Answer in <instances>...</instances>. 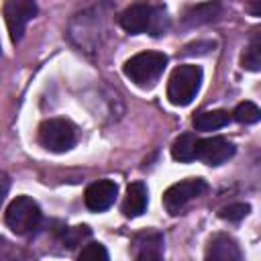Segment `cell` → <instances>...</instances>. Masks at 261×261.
<instances>
[{
    "instance_id": "obj_15",
    "label": "cell",
    "mask_w": 261,
    "mask_h": 261,
    "mask_svg": "<svg viewBox=\"0 0 261 261\" xmlns=\"http://www.w3.org/2000/svg\"><path fill=\"white\" fill-rule=\"evenodd\" d=\"M196 145H198V137L192 133H184L179 135L173 145H171V155L175 161L179 163H188L196 159Z\"/></svg>"
},
{
    "instance_id": "obj_3",
    "label": "cell",
    "mask_w": 261,
    "mask_h": 261,
    "mask_svg": "<svg viewBox=\"0 0 261 261\" xmlns=\"http://www.w3.org/2000/svg\"><path fill=\"white\" fill-rule=\"evenodd\" d=\"M167 65V55L165 53H159V51H143V53H137L133 55L126 63H124V75L135 82L137 86L141 88H147V86H153L159 75L163 73Z\"/></svg>"
},
{
    "instance_id": "obj_9",
    "label": "cell",
    "mask_w": 261,
    "mask_h": 261,
    "mask_svg": "<svg viewBox=\"0 0 261 261\" xmlns=\"http://www.w3.org/2000/svg\"><path fill=\"white\" fill-rule=\"evenodd\" d=\"M163 232L147 228L141 230L133 237L130 241V255L137 261H151V259H161L163 257Z\"/></svg>"
},
{
    "instance_id": "obj_16",
    "label": "cell",
    "mask_w": 261,
    "mask_h": 261,
    "mask_svg": "<svg viewBox=\"0 0 261 261\" xmlns=\"http://www.w3.org/2000/svg\"><path fill=\"white\" fill-rule=\"evenodd\" d=\"M243 67L249 71H259L261 69V41H259V31L253 33L251 43L247 45L243 53Z\"/></svg>"
},
{
    "instance_id": "obj_1",
    "label": "cell",
    "mask_w": 261,
    "mask_h": 261,
    "mask_svg": "<svg viewBox=\"0 0 261 261\" xmlns=\"http://www.w3.org/2000/svg\"><path fill=\"white\" fill-rule=\"evenodd\" d=\"M118 22L130 35L151 33L157 37V35H163L167 29V14L159 6H151L147 2H137V4H130L118 16Z\"/></svg>"
},
{
    "instance_id": "obj_18",
    "label": "cell",
    "mask_w": 261,
    "mask_h": 261,
    "mask_svg": "<svg viewBox=\"0 0 261 261\" xmlns=\"http://www.w3.org/2000/svg\"><path fill=\"white\" fill-rule=\"evenodd\" d=\"M249 210H251L249 204H245V202H234V204H228V206L220 208L218 216L224 218V220H228V222H239V220H243V218L249 214Z\"/></svg>"
},
{
    "instance_id": "obj_12",
    "label": "cell",
    "mask_w": 261,
    "mask_h": 261,
    "mask_svg": "<svg viewBox=\"0 0 261 261\" xmlns=\"http://www.w3.org/2000/svg\"><path fill=\"white\" fill-rule=\"evenodd\" d=\"M147 202H149L147 186L143 181H133L126 188V196H124V202H122V212L130 218H137L147 210Z\"/></svg>"
},
{
    "instance_id": "obj_4",
    "label": "cell",
    "mask_w": 261,
    "mask_h": 261,
    "mask_svg": "<svg viewBox=\"0 0 261 261\" xmlns=\"http://www.w3.org/2000/svg\"><path fill=\"white\" fill-rule=\"evenodd\" d=\"M41 218H43V214H41L39 204L33 198H29V196H16L8 204L6 216H4L8 228L12 232H16V234L33 232L35 228H39Z\"/></svg>"
},
{
    "instance_id": "obj_20",
    "label": "cell",
    "mask_w": 261,
    "mask_h": 261,
    "mask_svg": "<svg viewBox=\"0 0 261 261\" xmlns=\"http://www.w3.org/2000/svg\"><path fill=\"white\" fill-rule=\"evenodd\" d=\"M80 259H94V261H106L108 259V251L104 249V245H100V243H90V245H86L82 251H80V255H77Z\"/></svg>"
},
{
    "instance_id": "obj_13",
    "label": "cell",
    "mask_w": 261,
    "mask_h": 261,
    "mask_svg": "<svg viewBox=\"0 0 261 261\" xmlns=\"http://www.w3.org/2000/svg\"><path fill=\"white\" fill-rule=\"evenodd\" d=\"M222 12V6H220V2H204V4H196V6H192L188 12H186V16H184V20L188 22V24H206V22H210V20H214L218 14Z\"/></svg>"
},
{
    "instance_id": "obj_2",
    "label": "cell",
    "mask_w": 261,
    "mask_h": 261,
    "mask_svg": "<svg viewBox=\"0 0 261 261\" xmlns=\"http://www.w3.org/2000/svg\"><path fill=\"white\" fill-rule=\"evenodd\" d=\"M200 86H202L200 65H192V63L177 65L167 82V98L175 106H188L196 98Z\"/></svg>"
},
{
    "instance_id": "obj_7",
    "label": "cell",
    "mask_w": 261,
    "mask_h": 261,
    "mask_svg": "<svg viewBox=\"0 0 261 261\" xmlns=\"http://www.w3.org/2000/svg\"><path fill=\"white\" fill-rule=\"evenodd\" d=\"M2 14H4L12 43H18L24 35L29 20L35 18L37 14V2L35 0H4Z\"/></svg>"
},
{
    "instance_id": "obj_10",
    "label": "cell",
    "mask_w": 261,
    "mask_h": 261,
    "mask_svg": "<svg viewBox=\"0 0 261 261\" xmlns=\"http://www.w3.org/2000/svg\"><path fill=\"white\" fill-rule=\"evenodd\" d=\"M118 196V186L112 179H98L90 184L84 192V202L92 212L108 210Z\"/></svg>"
},
{
    "instance_id": "obj_5",
    "label": "cell",
    "mask_w": 261,
    "mask_h": 261,
    "mask_svg": "<svg viewBox=\"0 0 261 261\" xmlns=\"http://www.w3.org/2000/svg\"><path fill=\"white\" fill-rule=\"evenodd\" d=\"M37 139L51 153H65L75 145V126L67 118H47L39 124Z\"/></svg>"
},
{
    "instance_id": "obj_21",
    "label": "cell",
    "mask_w": 261,
    "mask_h": 261,
    "mask_svg": "<svg viewBox=\"0 0 261 261\" xmlns=\"http://www.w3.org/2000/svg\"><path fill=\"white\" fill-rule=\"evenodd\" d=\"M8 190H10V179H8V175H6V173H2V171H0V202L6 198Z\"/></svg>"
},
{
    "instance_id": "obj_11",
    "label": "cell",
    "mask_w": 261,
    "mask_h": 261,
    "mask_svg": "<svg viewBox=\"0 0 261 261\" xmlns=\"http://www.w3.org/2000/svg\"><path fill=\"white\" fill-rule=\"evenodd\" d=\"M241 257H243L241 247L230 234L218 232L210 239L208 249H206V259H212V261H241Z\"/></svg>"
},
{
    "instance_id": "obj_17",
    "label": "cell",
    "mask_w": 261,
    "mask_h": 261,
    "mask_svg": "<svg viewBox=\"0 0 261 261\" xmlns=\"http://www.w3.org/2000/svg\"><path fill=\"white\" fill-rule=\"evenodd\" d=\"M232 118H234L237 122H241V124H253V122H257V120L261 118V110H259V106L253 104V102H241V104L234 108Z\"/></svg>"
},
{
    "instance_id": "obj_14",
    "label": "cell",
    "mask_w": 261,
    "mask_h": 261,
    "mask_svg": "<svg viewBox=\"0 0 261 261\" xmlns=\"http://www.w3.org/2000/svg\"><path fill=\"white\" fill-rule=\"evenodd\" d=\"M228 120H230V116H228L226 110H206V112L196 114L192 124H194L196 130L208 133V130H218V128L226 126Z\"/></svg>"
},
{
    "instance_id": "obj_6",
    "label": "cell",
    "mask_w": 261,
    "mask_h": 261,
    "mask_svg": "<svg viewBox=\"0 0 261 261\" xmlns=\"http://www.w3.org/2000/svg\"><path fill=\"white\" fill-rule=\"evenodd\" d=\"M208 188V184L202 179V177H188L184 181H177L173 186H169L165 192H163V206L165 210L173 216V214H179L184 210V206L198 198L200 194H204Z\"/></svg>"
},
{
    "instance_id": "obj_19",
    "label": "cell",
    "mask_w": 261,
    "mask_h": 261,
    "mask_svg": "<svg viewBox=\"0 0 261 261\" xmlns=\"http://www.w3.org/2000/svg\"><path fill=\"white\" fill-rule=\"evenodd\" d=\"M88 237H90V228L88 226H73V228H67L63 232V243L69 249H73V247L82 245V241L88 239Z\"/></svg>"
},
{
    "instance_id": "obj_8",
    "label": "cell",
    "mask_w": 261,
    "mask_h": 261,
    "mask_svg": "<svg viewBox=\"0 0 261 261\" xmlns=\"http://www.w3.org/2000/svg\"><path fill=\"white\" fill-rule=\"evenodd\" d=\"M234 155V145L224 137H206L198 139L196 159L206 165H222Z\"/></svg>"
}]
</instances>
